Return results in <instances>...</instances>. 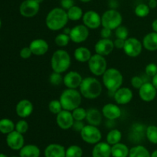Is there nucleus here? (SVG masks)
Listing matches in <instances>:
<instances>
[{
	"instance_id": "obj_7",
	"label": "nucleus",
	"mask_w": 157,
	"mask_h": 157,
	"mask_svg": "<svg viewBox=\"0 0 157 157\" xmlns=\"http://www.w3.org/2000/svg\"><path fill=\"white\" fill-rule=\"evenodd\" d=\"M81 139L83 141L88 144L95 145L98 143L101 142L102 139V133L98 127L87 124L84 127L81 132Z\"/></svg>"
},
{
	"instance_id": "obj_57",
	"label": "nucleus",
	"mask_w": 157,
	"mask_h": 157,
	"mask_svg": "<svg viewBox=\"0 0 157 157\" xmlns=\"http://www.w3.org/2000/svg\"><path fill=\"white\" fill-rule=\"evenodd\" d=\"M1 26H2V21L1 19H0V28H1Z\"/></svg>"
},
{
	"instance_id": "obj_30",
	"label": "nucleus",
	"mask_w": 157,
	"mask_h": 157,
	"mask_svg": "<svg viewBox=\"0 0 157 157\" xmlns=\"http://www.w3.org/2000/svg\"><path fill=\"white\" fill-rule=\"evenodd\" d=\"M121 139H122V133L121 130L118 129H112L107 133L106 142L108 143L110 146H113L121 142Z\"/></svg>"
},
{
	"instance_id": "obj_14",
	"label": "nucleus",
	"mask_w": 157,
	"mask_h": 157,
	"mask_svg": "<svg viewBox=\"0 0 157 157\" xmlns=\"http://www.w3.org/2000/svg\"><path fill=\"white\" fill-rule=\"evenodd\" d=\"M139 97L144 102H151L156 98L157 90L152 82H144L138 90Z\"/></svg>"
},
{
	"instance_id": "obj_59",
	"label": "nucleus",
	"mask_w": 157,
	"mask_h": 157,
	"mask_svg": "<svg viewBox=\"0 0 157 157\" xmlns=\"http://www.w3.org/2000/svg\"><path fill=\"white\" fill-rule=\"evenodd\" d=\"M147 1H149V0H147Z\"/></svg>"
},
{
	"instance_id": "obj_16",
	"label": "nucleus",
	"mask_w": 157,
	"mask_h": 157,
	"mask_svg": "<svg viewBox=\"0 0 157 157\" xmlns=\"http://www.w3.org/2000/svg\"><path fill=\"white\" fill-rule=\"evenodd\" d=\"M82 81L83 78L81 74L75 71H71L63 77V84L67 88H79Z\"/></svg>"
},
{
	"instance_id": "obj_31",
	"label": "nucleus",
	"mask_w": 157,
	"mask_h": 157,
	"mask_svg": "<svg viewBox=\"0 0 157 157\" xmlns=\"http://www.w3.org/2000/svg\"><path fill=\"white\" fill-rule=\"evenodd\" d=\"M67 14L69 20L77 21L82 19V17L84 15V12H83L82 9L80 6H75V5L71 8H70L68 10H67Z\"/></svg>"
},
{
	"instance_id": "obj_9",
	"label": "nucleus",
	"mask_w": 157,
	"mask_h": 157,
	"mask_svg": "<svg viewBox=\"0 0 157 157\" xmlns=\"http://www.w3.org/2000/svg\"><path fill=\"white\" fill-rule=\"evenodd\" d=\"M143 48L144 46L142 41L136 38L129 37L125 40V44L123 50L127 56L130 58H136L142 53Z\"/></svg>"
},
{
	"instance_id": "obj_20",
	"label": "nucleus",
	"mask_w": 157,
	"mask_h": 157,
	"mask_svg": "<svg viewBox=\"0 0 157 157\" xmlns=\"http://www.w3.org/2000/svg\"><path fill=\"white\" fill-rule=\"evenodd\" d=\"M101 112H102L103 116L108 121H115L121 117V113H122L121 107L117 104H111V103L104 105Z\"/></svg>"
},
{
	"instance_id": "obj_54",
	"label": "nucleus",
	"mask_w": 157,
	"mask_h": 157,
	"mask_svg": "<svg viewBox=\"0 0 157 157\" xmlns=\"http://www.w3.org/2000/svg\"><path fill=\"white\" fill-rule=\"evenodd\" d=\"M79 1H81V2L87 3V2H90V1H92V0H79Z\"/></svg>"
},
{
	"instance_id": "obj_12",
	"label": "nucleus",
	"mask_w": 157,
	"mask_h": 157,
	"mask_svg": "<svg viewBox=\"0 0 157 157\" xmlns=\"http://www.w3.org/2000/svg\"><path fill=\"white\" fill-rule=\"evenodd\" d=\"M82 21L89 29H97L101 25V16L96 11L88 10L84 13Z\"/></svg>"
},
{
	"instance_id": "obj_23",
	"label": "nucleus",
	"mask_w": 157,
	"mask_h": 157,
	"mask_svg": "<svg viewBox=\"0 0 157 157\" xmlns=\"http://www.w3.org/2000/svg\"><path fill=\"white\" fill-rule=\"evenodd\" d=\"M66 148L58 144H51L44 149V157H65Z\"/></svg>"
},
{
	"instance_id": "obj_15",
	"label": "nucleus",
	"mask_w": 157,
	"mask_h": 157,
	"mask_svg": "<svg viewBox=\"0 0 157 157\" xmlns=\"http://www.w3.org/2000/svg\"><path fill=\"white\" fill-rule=\"evenodd\" d=\"M6 144L8 147L12 150H20L25 146L24 136L16 130H13L7 134Z\"/></svg>"
},
{
	"instance_id": "obj_41",
	"label": "nucleus",
	"mask_w": 157,
	"mask_h": 157,
	"mask_svg": "<svg viewBox=\"0 0 157 157\" xmlns=\"http://www.w3.org/2000/svg\"><path fill=\"white\" fill-rule=\"evenodd\" d=\"M29 126L27 121H25V120H20L15 124V130L21 133V134H25L29 130Z\"/></svg>"
},
{
	"instance_id": "obj_42",
	"label": "nucleus",
	"mask_w": 157,
	"mask_h": 157,
	"mask_svg": "<svg viewBox=\"0 0 157 157\" xmlns=\"http://www.w3.org/2000/svg\"><path fill=\"white\" fill-rule=\"evenodd\" d=\"M145 73L148 77L153 78L157 74V64L155 63H150L145 67Z\"/></svg>"
},
{
	"instance_id": "obj_28",
	"label": "nucleus",
	"mask_w": 157,
	"mask_h": 157,
	"mask_svg": "<svg viewBox=\"0 0 157 157\" xmlns=\"http://www.w3.org/2000/svg\"><path fill=\"white\" fill-rule=\"evenodd\" d=\"M130 149L126 144L118 143L111 146V156L113 157H128Z\"/></svg>"
},
{
	"instance_id": "obj_27",
	"label": "nucleus",
	"mask_w": 157,
	"mask_h": 157,
	"mask_svg": "<svg viewBox=\"0 0 157 157\" xmlns=\"http://www.w3.org/2000/svg\"><path fill=\"white\" fill-rule=\"evenodd\" d=\"M41 150L39 147L34 144L25 145L19 150L20 157H40Z\"/></svg>"
},
{
	"instance_id": "obj_33",
	"label": "nucleus",
	"mask_w": 157,
	"mask_h": 157,
	"mask_svg": "<svg viewBox=\"0 0 157 157\" xmlns=\"http://www.w3.org/2000/svg\"><path fill=\"white\" fill-rule=\"evenodd\" d=\"M146 136L151 144H157V126L150 125L146 128Z\"/></svg>"
},
{
	"instance_id": "obj_43",
	"label": "nucleus",
	"mask_w": 157,
	"mask_h": 157,
	"mask_svg": "<svg viewBox=\"0 0 157 157\" xmlns=\"http://www.w3.org/2000/svg\"><path fill=\"white\" fill-rule=\"evenodd\" d=\"M145 81L143 80V78L140 76H133V78H131V81H130V83H131V85L133 88L137 89L139 90L141 87V86L144 84V83Z\"/></svg>"
},
{
	"instance_id": "obj_10",
	"label": "nucleus",
	"mask_w": 157,
	"mask_h": 157,
	"mask_svg": "<svg viewBox=\"0 0 157 157\" xmlns=\"http://www.w3.org/2000/svg\"><path fill=\"white\" fill-rule=\"evenodd\" d=\"M40 10V4L35 0H24L19 6V12L25 18H33Z\"/></svg>"
},
{
	"instance_id": "obj_4",
	"label": "nucleus",
	"mask_w": 157,
	"mask_h": 157,
	"mask_svg": "<svg viewBox=\"0 0 157 157\" xmlns=\"http://www.w3.org/2000/svg\"><path fill=\"white\" fill-rule=\"evenodd\" d=\"M71 64V58L67 51L58 49L51 58V67L53 71L63 74L67 71Z\"/></svg>"
},
{
	"instance_id": "obj_3",
	"label": "nucleus",
	"mask_w": 157,
	"mask_h": 157,
	"mask_svg": "<svg viewBox=\"0 0 157 157\" xmlns=\"http://www.w3.org/2000/svg\"><path fill=\"white\" fill-rule=\"evenodd\" d=\"M59 101L63 110L72 111L80 107L82 101V95L78 89L66 88L60 95Z\"/></svg>"
},
{
	"instance_id": "obj_40",
	"label": "nucleus",
	"mask_w": 157,
	"mask_h": 157,
	"mask_svg": "<svg viewBox=\"0 0 157 157\" xmlns=\"http://www.w3.org/2000/svg\"><path fill=\"white\" fill-rule=\"evenodd\" d=\"M49 81L54 86H58L63 83V77L61 73L53 71L49 77Z\"/></svg>"
},
{
	"instance_id": "obj_48",
	"label": "nucleus",
	"mask_w": 157,
	"mask_h": 157,
	"mask_svg": "<svg viewBox=\"0 0 157 157\" xmlns=\"http://www.w3.org/2000/svg\"><path fill=\"white\" fill-rule=\"evenodd\" d=\"M124 44H125V40L121 39V38H116L113 41V44H114V48L117 49H124Z\"/></svg>"
},
{
	"instance_id": "obj_50",
	"label": "nucleus",
	"mask_w": 157,
	"mask_h": 157,
	"mask_svg": "<svg viewBox=\"0 0 157 157\" xmlns=\"http://www.w3.org/2000/svg\"><path fill=\"white\" fill-rule=\"evenodd\" d=\"M152 29H153V32H155L157 33V18L156 19L153 20V22H152Z\"/></svg>"
},
{
	"instance_id": "obj_56",
	"label": "nucleus",
	"mask_w": 157,
	"mask_h": 157,
	"mask_svg": "<svg viewBox=\"0 0 157 157\" xmlns=\"http://www.w3.org/2000/svg\"><path fill=\"white\" fill-rule=\"evenodd\" d=\"M0 157H8L6 154L4 153H0Z\"/></svg>"
},
{
	"instance_id": "obj_17",
	"label": "nucleus",
	"mask_w": 157,
	"mask_h": 157,
	"mask_svg": "<svg viewBox=\"0 0 157 157\" xmlns=\"http://www.w3.org/2000/svg\"><path fill=\"white\" fill-rule=\"evenodd\" d=\"M114 48L113 41L110 38H101L94 45L95 53L104 57L110 55Z\"/></svg>"
},
{
	"instance_id": "obj_52",
	"label": "nucleus",
	"mask_w": 157,
	"mask_h": 157,
	"mask_svg": "<svg viewBox=\"0 0 157 157\" xmlns=\"http://www.w3.org/2000/svg\"><path fill=\"white\" fill-rule=\"evenodd\" d=\"M64 32H63V33H64V34H67V35H70V33H71V29H70V28H64Z\"/></svg>"
},
{
	"instance_id": "obj_55",
	"label": "nucleus",
	"mask_w": 157,
	"mask_h": 157,
	"mask_svg": "<svg viewBox=\"0 0 157 157\" xmlns=\"http://www.w3.org/2000/svg\"><path fill=\"white\" fill-rule=\"evenodd\" d=\"M35 1H36L38 3H39V4H41V3H42L44 0H35Z\"/></svg>"
},
{
	"instance_id": "obj_53",
	"label": "nucleus",
	"mask_w": 157,
	"mask_h": 157,
	"mask_svg": "<svg viewBox=\"0 0 157 157\" xmlns=\"http://www.w3.org/2000/svg\"><path fill=\"white\" fill-rule=\"evenodd\" d=\"M151 157H157V150H154V151L151 153Z\"/></svg>"
},
{
	"instance_id": "obj_22",
	"label": "nucleus",
	"mask_w": 157,
	"mask_h": 157,
	"mask_svg": "<svg viewBox=\"0 0 157 157\" xmlns=\"http://www.w3.org/2000/svg\"><path fill=\"white\" fill-rule=\"evenodd\" d=\"M111 146L107 142H99L96 144L92 150V157H110Z\"/></svg>"
},
{
	"instance_id": "obj_58",
	"label": "nucleus",
	"mask_w": 157,
	"mask_h": 157,
	"mask_svg": "<svg viewBox=\"0 0 157 157\" xmlns=\"http://www.w3.org/2000/svg\"><path fill=\"white\" fill-rule=\"evenodd\" d=\"M12 157H20V156H12Z\"/></svg>"
},
{
	"instance_id": "obj_38",
	"label": "nucleus",
	"mask_w": 157,
	"mask_h": 157,
	"mask_svg": "<svg viewBox=\"0 0 157 157\" xmlns=\"http://www.w3.org/2000/svg\"><path fill=\"white\" fill-rule=\"evenodd\" d=\"M48 110L53 114L57 115L63 110L59 100H52L48 104Z\"/></svg>"
},
{
	"instance_id": "obj_37",
	"label": "nucleus",
	"mask_w": 157,
	"mask_h": 157,
	"mask_svg": "<svg viewBox=\"0 0 157 157\" xmlns=\"http://www.w3.org/2000/svg\"><path fill=\"white\" fill-rule=\"evenodd\" d=\"M72 116H73L75 121H84L86 120L87 117V110L81 107H77L76 109L73 110L71 111Z\"/></svg>"
},
{
	"instance_id": "obj_32",
	"label": "nucleus",
	"mask_w": 157,
	"mask_h": 157,
	"mask_svg": "<svg viewBox=\"0 0 157 157\" xmlns=\"http://www.w3.org/2000/svg\"><path fill=\"white\" fill-rule=\"evenodd\" d=\"M15 124L13 121L8 118L0 120V133L3 134H9V133L15 130Z\"/></svg>"
},
{
	"instance_id": "obj_35",
	"label": "nucleus",
	"mask_w": 157,
	"mask_h": 157,
	"mask_svg": "<svg viewBox=\"0 0 157 157\" xmlns=\"http://www.w3.org/2000/svg\"><path fill=\"white\" fill-rule=\"evenodd\" d=\"M83 150L78 145H71L66 149L65 157H82Z\"/></svg>"
},
{
	"instance_id": "obj_47",
	"label": "nucleus",
	"mask_w": 157,
	"mask_h": 157,
	"mask_svg": "<svg viewBox=\"0 0 157 157\" xmlns=\"http://www.w3.org/2000/svg\"><path fill=\"white\" fill-rule=\"evenodd\" d=\"M84 126H85V124H84V122H83V121H75L72 128H73L75 131L81 132V130H82V129L84 128Z\"/></svg>"
},
{
	"instance_id": "obj_13",
	"label": "nucleus",
	"mask_w": 157,
	"mask_h": 157,
	"mask_svg": "<svg viewBox=\"0 0 157 157\" xmlns=\"http://www.w3.org/2000/svg\"><path fill=\"white\" fill-rule=\"evenodd\" d=\"M74 120L71 111L62 110L56 115V123L60 129L64 130H69L73 127Z\"/></svg>"
},
{
	"instance_id": "obj_5",
	"label": "nucleus",
	"mask_w": 157,
	"mask_h": 157,
	"mask_svg": "<svg viewBox=\"0 0 157 157\" xmlns=\"http://www.w3.org/2000/svg\"><path fill=\"white\" fill-rule=\"evenodd\" d=\"M103 84L108 91L114 93L122 87L124 77L122 73L115 67H110L102 75Z\"/></svg>"
},
{
	"instance_id": "obj_24",
	"label": "nucleus",
	"mask_w": 157,
	"mask_h": 157,
	"mask_svg": "<svg viewBox=\"0 0 157 157\" xmlns=\"http://www.w3.org/2000/svg\"><path fill=\"white\" fill-rule=\"evenodd\" d=\"M143 46L144 48L149 52L157 51V33L155 32L147 34L143 38Z\"/></svg>"
},
{
	"instance_id": "obj_2",
	"label": "nucleus",
	"mask_w": 157,
	"mask_h": 157,
	"mask_svg": "<svg viewBox=\"0 0 157 157\" xmlns=\"http://www.w3.org/2000/svg\"><path fill=\"white\" fill-rule=\"evenodd\" d=\"M103 90L102 84L94 77H87L83 78L79 91L82 97L88 100H94L101 96Z\"/></svg>"
},
{
	"instance_id": "obj_18",
	"label": "nucleus",
	"mask_w": 157,
	"mask_h": 157,
	"mask_svg": "<svg viewBox=\"0 0 157 157\" xmlns=\"http://www.w3.org/2000/svg\"><path fill=\"white\" fill-rule=\"evenodd\" d=\"M113 98L115 102L119 105H126L132 101L133 98V93L129 87H121L114 92Z\"/></svg>"
},
{
	"instance_id": "obj_29",
	"label": "nucleus",
	"mask_w": 157,
	"mask_h": 157,
	"mask_svg": "<svg viewBox=\"0 0 157 157\" xmlns=\"http://www.w3.org/2000/svg\"><path fill=\"white\" fill-rule=\"evenodd\" d=\"M128 157H151V153L145 147L138 145L130 149Z\"/></svg>"
},
{
	"instance_id": "obj_8",
	"label": "nucleus",
	"mask_w": 157,
	"mask_h": 157,
	"mask_svg": "<svg viewBox=\"0 0 157 157\" xmlns=\"http://www.w3.org/2000/svg\"><path fill=\"white\" fill-rule=\"evenodd\" d=\"M90 71L95 76H102L107 69V63L104 56L95 53L88 61Z\"/></svg>"
},
{
	"instance_id": "obj_45",
	"label": "nucleus",
	"mask_w": 157,
	"mask_h": 157,
	"mask_svg": "<svg viewBox=\"0 0 157 157\" xmlns=\"http://www.w3.org/2000/svg\"><path fill=\"white\" fill-rule=\"evenodd\" d=\"M60 4H61V7L62 9L67 11L72 6H75V1L74 0H61Z\"/></svg>"
},
{
	"instance_id": "obj_26",
	"label": "nucleus",
	"mask_w": 157,
	"mask_h": 157,
	"mask_svg": "<svg viewBox=\"0 0 157 157\" xmlns=\"http://www.w3.org/2000/svg\"><path fill=\"white\" fill-rule=\"evenodd\" d=\"M91 56L92 53L90 49L86 47H83V46L77 48L74 52V57H75V60L78 62H88Z\"/></svg>"
},
{
	"instance_id": "obj_51",
	"label": "nucleus",
	"mask_w": 157,
	"mask_h": 157,
	"mask_svg": "<svg viewBox=\"0 0 157 157\" xmlns=\"http://www.w3.org/2000/svg\"><path fill=\"white\" fill-rule=\"evenodd\" d=\"M151 82H152V84L154 85V87H156V90H157V74L156 75H155L154 77H153V78H152Z\"/></svg>"
},
{
	"instance_id": "obj_39",
	"label": "nucleus",
	"mask_w": 157,
	"mask_h": 157,
	"mask_svg": "<svg viewBox=\"0 0 157 157\" xmlns=\"http://www.w3.org/2000/svg\"><path fill=\"white\" fill-rule=\"evenodd\" d=\"M115 35L117 38H121V39L126 40L129 38V30L126 26L120 25L119 27L115 29Z\"/></svg>"
},
{
	"instance_id": "obj_25",
	"label": "nucleus",
	"mask_w": 157,
	"mask_h": 157,
	"mask_svg": "<svg viewBox=\"0 0 157 157\" xmlns=\"http://www.w3.org/2000/svg\"><path fill=\"white\" fill-rule=\"evenodd\" d=\"M102 112L98 110V109L90 108L87 110L86 121H87V124L90 125L98 127L99 125H101V122H102Z\"/></svg>"
},
{
	"instance_id": "obj_46",
	"label": "nucleus",
	"mask_w": 157,
	"mask_h": 157,
	"mask_svg": "<svg viewBox=\"0 0 157 157\" xmlns=\"http://www.w3.org/2000/svg\"><path fill=\"white\" fill-rule=\"evenodd\" d=\"M112 35V30L107 29V28L103 27L101 30V38H110Z\"/></svg>"
},
{
	"instance_id": "obj_21",
	"label": "nucleus",
	"mask_w": 157,
	"mask_h": 157,
	"mask_svg": "<svg viewBox=\"0 0 157 157\" xmlns=\"http://www.w3.org/2000/svg\"><path fill=\"white\" fill-rule=\"evenodd\" d=\"M34 110V106L32 103L29 100L23 99L21 100L17 104L16 107H15V111H16L17 115L19 117L27 118L32 113Z\"/></svg>"
},
{
	"instance_id": "obj_36",
	"label": "nucleus",
	"mask_w": 157,
	"mask_h": 157,
	"mask_svg": "<svg viewBox=\"0 0 157 157\" xmlns=\"http://www.w3.org/2000/svg\"><path fill=\"white\" fill-rule=\"evenodd\" d=\"M70 41H71L70 35L63 33V32L62 33L57 35L56 37L55 38V43L56 44L57 46L61 48L67 46V44H69Z\"/></svg>"
},
{
	"instance_id": "obj_34",
	"label": "nucleus",
	"mask_w": 157,
	"mask_h": 157,
	"mask_svg": "<svg viewBox=\"0 0 157 157\" xmlns=\"http://www.w3.org/2000/svg\"><path fill=\"white\" fill-rule=\"evenodd\" d=\"M150 9L149 6L145 3L137 5L134 9V13L139 18H145L150 14Z\"/></svg>"
},
{
	"instance_id": "obj_11",
	"label": "nucleus",
	"mask_w": 157,
	"mask_h": 157,
	"mask_svg": "<svg viewBox=\"0 0 157 157\" xmlns=\"http://www.w3.org/2000/svg\"><path fill=\"white\" fill-rule=\"evenodd\" d=\"M89 29L86 27L84 24L82 25H77L74 26L71 29L70 38L71 41H73L76 44H80L84 41H85L89 37Z\"/></svg>"
},
{
	"instance_id": "obj_44",
	"label": "nucleus",
	"mask_w": 157,
	"mask_h": 157,
	"mask_svg": "<svg viewBox=\"0 0 157 157\" xmlns=\"http://www.w3.org/2000/svg\"><path fill=\"white\" fill-rule=\"evenodd\" d=\"M19 55L22 59H28V58H29L32 55V52L29 46V47L22 48L21 51H20Z\"/></svg>"
},
{
	"instance_id": "obj_19",
	"label": "nucleus",
	"mask_w": 157,
	"mask_h": 157,
	"mask_svg": "<svg viewBox=\"0 0 157 157\" xmlns=\"http://www.w3.org/2000/svg\"><path fill=\"white\" fill-rule=\"evenodd\" d=\"M32 55L36 56H42L44 55L49 49V44L44 39L42 38H36L31 41L29 44Z\"/></svg>"
},
{
	"instance_id": "obj_6",
	"label": "nucleus",
	"mask_w": 157,
	"mask_h": 157,
	"mask_svg": "<svg viewBox=\"0 0 157 157\" xmlns=\"http://www.w3.org/2000/svg\"><path fill=\"white\" fill-rule=\"evenodd\" d=\"M123 16L121 12L114 9L105 11L101 15V25L110 30H115L122 25Z\"/></svg>"
},
{
	"instance_id": "obj_49",
	"label": "nucleus",
	"mask_w": 157,
	"mask_h": 157,
	"mask_svg": "<svg viewBox=\"0 0 157 157\" xmlns=\"http://www.w3.org/2000/svg\"><path fill=\"white\" fill-rule=\"evenodd\" d=\"M150 9H154L157 7V0H149L148 4Z\"/></svg>"
},
{
	"instance_id": "obj_1",
	"label": "nucleus",
	"mask_w": 157,
	"mask_h": 157,
	"mask_svg": "<svg viewBox=\"0 0 157 157\" xmlns=\"http://www.w3.org/2000/svg\"><path fill=\"white\" fill-rule=\"evenodd\" d=\"M68 21L67 11L61 7H55L46 15L45 25L49 30L57 32L65 28Z\"/></svg>"
}]
</instances>
